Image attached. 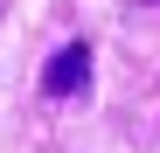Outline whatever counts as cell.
I'll list each match as a JSON object with an SVG mask.
<instances>
[{
    "mask_svg": "<svg viewBox=\"0 0 160 153\" xmlns=\"http://www.w3.org/2000/svg\"><path fill=\"white\" fill-rule=\"evenodd\" d=\"M84 84H91V49L84 42H63L56 56H49V70H42V97H70Z\"/></svg>",
    "mask_w": 160,
    "mask_h": 153,
    "instance_id": "1",
    "label": "cell"
}]
</instances>
